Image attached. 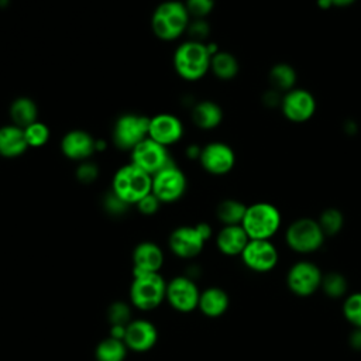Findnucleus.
<instances>
[{
  "mask_svg": "<svg viewBox=\"0 0 361 361\" xmlns=\"http://www.w3.org/2000/svg\"><path fill=\"white\" fill-rule=\"evenodd\" d=\"M127 350L128 348L123 340L107 337L97 344L94 354L97 361H124Z\"/></svg>",
  "mask_w": 361,
  "mask_h": 361,
  "instance_id": "nucleus-28",
  "label": "nucleus"
},
{
  "mask_svg": "<svg viewBox=\"0 0 361 361\" xmlns=\"http://www.w3.org/2000/svg\"><path fill=\"white\" fill-rule=\"evenodd\" d=\"M61 152L75 162L87 161L96 152V140L85 130H71L61 140Z\"/></svg>",
  "mask_w": 361,
  "mask_h": 361,
  "instance_id": "nucleus-17",
  "label": "nucleus"
},
{
  "mask_svg": "<svg viewBox=\"0 0 361 361\" xmlns=\"http://www.w3.org/2000/svg\"><path fill=\"white\" fill-rule=\"evenodd\" d=\"M186 32L189 35V39L204 42V39L207 38V35L210 32V28L204 18H193V21L189 23Z\"/></svg>",
  "mask_w": 361,
  "mask_h": 361,
  "instance_id": "nucleus-35",
  "label": "nucleus"
},
{
  "mask_svg": "<svg viewBox=\"0 0 361 361\" xmlns=\"http://www.w3.org/2000/svg\"><path fill=\"white\" fill-rule=\"evenodd\" d=\"M281 109L283 116L293 123H305L316 111L313 94L305 89H292L282 97Z\"/></svg>",
  "mask_w": 361,
  "mask_h": 361,
  "instance_id": "nucleus-15",
  "label": "nucleus"
},
{
  "mask_svg": "<svg viewBox=\"0 0 361 361\" xmlns=\"http://www.w3.org/2000/svg\"><path fill=\"white\" fill-rule=\"evenodd\" d=\"M158 340V331L155 326L144 319L131 320L126 326L124 343L127 348L135 353H144L151 350Z\"/></svg>",
  "mask_w": 361,
  "mask_h": 361,
  "instance_id": "nucleus-19",
  "label": "nucleus"
},
{
  "mask_svg": "<svg viewBox=\"0 0 361 361\" xmlns=\"http://www.w3.org/2000/svg\"><path fill=\"white\" fill-rule=\"evenodd\" d=\"M250 237L247 235L241 224L224 226L216 237L217 248L224 255H241Z\"/></svg>",
  "mask_w": 361,
  "mask_h": 361,
  "instance_id": "nucleus-21",
  "label": "nucleus"
},
{
  "mask_svg": "<svg viewBox=\"0 0 361 361\" xmlns=\"http://www.w3.org/2000/svg\"><path fill=\"white\" fill-rule=\"evenodd\" d=\"M149 117L135 113L121 114L111 131V140L114 145L123 151H131L141 141L148 138Z\"/></svg>",
  "mask_w": 361,
  "mask_h": 361,
  "instance_id": "nucleus-6",
  "label": "nucleus"
},
{
  "mask_svg": "<svg viewBox=\"0 0 361 361\" xmlns=\"http://www.w3.org/2000/svg\"><path fill=\"white\" fill-rule=\"evenodd\" d=\"M182 137H183V124L175 114L159 113L149 117L148 138L168 148L179 142Z\"/></svg>",
  "mask_w": 361,
  "mask_h": 361,
  "instance_id": "nucleus-13",
  "label": "nucleus"
},
{
  "mask_svg": "<svg viewBox=\"0 0 361 361\" xmlns=\"http://www.w3.org/2000/svg\"><path fill=\"white\" fill-rule=\"evenodd\" d=\"M317 6H319L320 8H324V10L333 7L331 3H330V0H317Z\"/></svg>",
  "mask_w": 361,
  "mask_h": 361,
  "instance_id": "nucleus-42",
  "label": "nucleus"
},
{
  "mask_svg": "<svg viewBox=\"0 0 361 361\" xmlns=\"http://www.w3.org/2000/svg\"><path fill=\"white\" fill-rule=\"evenodd\" d=\"M166 296V283L159 274L134 278L130 288L131 303L141 310H151L161 305Z\"/></svg>",
  "mask_w": 361,
  "mask_h": 361,
  "instance_id": "nucleus-7",
  "label": "nucleus"
},
{
  "mask_svg": "<svg viewBox=\"0 0 361 361\" xmlns=\"http://www.w3.org/2000/svg\"><path fill=\"white\" fill-rule=\"evenodd\" d=\"M185 152H186V157H188L189 159H199L200 152H202V147H199V145H196V144H190V145L186 147Z\"/></svg>",
  "mask_w": 361,
  "mask_h": 361,
  "instance_id": "nucleus-40",
  "label": "nucleus"
},
{
  "mask_svg": "<svg viewBox=\"0 0 361 361\" xmlns=\"http://www.w3.org/2000/svg\"><path fill=\"white\" fill-rule=\"evenodd\" d=\"M210 71L216 78L221 80H230L238 73V61L233 54L227 51H219L210 59Z\"/></svg>",
  "mask_w": 361,
  "mask_h": 361,
  "instance_id": "nucleus-25",
  "label": "nucleus"
},
{
  "mask_svg": "<svg viewBox=\"0 0 361 361\" xmlns=\"http://www.w3.org/2000/svg\"><path fill=\"white\" fill-rule=\"evenodd\" d=\"M131 164L142 169L148 175H155L169 164H172L168 148L155 142L151 138H145L137 147L130 151Z\"/></svg>",
  "mask_w": 361,
  "mask_h": 361,
  "instance_id": "nucleus-9",
  "label": "nucleus"
},
{
  "mask_svg": "<svg viewBox=\"0 0 361 361\" xmlns=\"http://www.w3.org/2000/svg\"><path fill=\"white\" fill-rule=\"evenodd\" d=\"M355 0H330L331 6H336V7H347V6H351Z\"/></svg>",
  "mask_w": 361,
  "mask_h": 361,
  "instance_id": "nucleus-41",
  "label": "nucleus"
},
{
  "mask_svg": "<svg viewBox=\"0 0 361 361\" xmlns=\"http://www.w3.org/2000/svg\"><path fill=\"white\" fill-rule=\"evenodd\" d=\"M133 274L134 278L159 274L164 265V252L159 245L151 241L140 243L133 252Z\"/></svg>",
  "mask_w": 361,
  "mask_h": 361,
  "instance_id": "nucleus-18",
  "label": "nucleus"
},
{
  "mask_svg": "<svg viewBox=\"0 0 361 361\" xmlns=\"http://www.w3.org/2000/svg\"><path fill=\"white\" fill-rule=\"evenodd\" d=\"M324 233L317 220L302 217L289 224L285 233L286 244L290 250L299 254H310L317 251L324 243Z\"/></svg>",
  "mask_w": 361,
  "mask_h": 361,
  "instance_id": "nucleus-5",
  "label": "nucleus"
},
{
  "mask_svg": "<svg viewBox=\"0 0 361 361\" xmlns=\"http://www.w3.org/2000/svg\"><path fill=\"white\" fill-rule=\"evenodd\" d=\"M223 120L221 107L212 100H202L192 109V121L200 130H213Z\"/></svg>",
  "mask_w": 361,
  "mask_h": 361,
  "instance_id": "nucleus-22",
  "label": "nucleus"
},
{
  "mask_svg": "<svg viewBox=\"0 0 361 361\" xmlns=\"http://www.w3.org/2000/svg\"><path fill=\"white\" fill-rule=\"evenodd\" d=\"M247 206L235 199H226L221 200L216 209L217 219L224 226H237L243 223Z\"/></svg>",
  "mask_w": 361,
  "mask_h": 361,
  "instance_id": "nucleus-27",
  "label": "nucleus"
},
{
  "mask_svg": "<svg viewBox=\"0 0 361 361\" xmlns=\"http://www.w3.org/2000/svg\"><path fill=\"white\" fill-rule=\"evenodd\" d=\"M268 79H269L272 89L278 90L279 93H282V92L288 93L289 90L295 89L296 71L290 65L281 62L271 68Z\"/></svg>",
  "mask_w": 361,
  "mask_h": 361,
  "instance_id": "nucleus-26",
  "label": "nucleus"
},
{
  "mask_svg": "<svg viewBox=\"0 0 361 361\" xmlns=\"http://www.w3.org/2000/svg\"><path fill=\"white\" fill-rule=\"evenodd\" d=\"M323 292L333 299H338L343 298L347 293L348 289V283L347 279L343 274L340 272H329L327 275H323L322 279V286Z\"/></svg>",
  "mask_w": 361,
  "mask_h": 361,
  "instance_id": "nucleus-31",
  "label": "nucleus"
},
{
  "mask_svg": "<svg viewBox=\"0 0 361 361\" xmlns=\"http://www.w3.org/2000/svg\"><path fill=\"white\" fill-rule=\"evenodd\" d=\"M212 55L206 42L186 39L173 52V68L179 78L188 82L200 80L210 71Z\"/></svg>",
  "mask_w": 361,
  "mask_h": 361,
  "instance_id": "nucleus-2",
  "label": "nucleus"
},
{
  "mask_svg": "<svg viewBox=\"0 0 361 361\" xmlns=\"http://www.w3.org/2000/svg\"><path fill=\"white\" fill-rule=\"evenodd\" d=\"M190 16L183 1L166 0L158 4L151 16V28L161 41H175L180 38L189 27Z\"/></svg>",
  "mask_w": 361,
  "mask_h": 361,
  "instance_id": "nucleus-1",
  "label": "nucleus"
},
{
  "mask_svg": "<svg viewBox=\"0 0 361 361\" xmlns=\"http://www.w3.org/2000/svg\"><path fill=\"white\" fill-rule=\"evenodd\" d=\"M197 307L207 317H219L228 307V296L220 288H207L200 292Z\"/></svg>",
  "mask_w": 361,
  "mask_h": 361,
  "instance_id": "nucleus-23",
  "label": "nucleus"
},
{
  "mask_svg": "<svg viewBox=\"0 0 361 361\" xmlns=\"http://www.w3.org/2000/svg\"><path fill=\"white\" fill-rule=\"evenodd\" d=\"M343 314L351 326L361 327V292H354L345 298Z\"/></svg>",
  "mask_w": 361,
  "mask_h": 361,
  "instance_id": "nucleus-32",
  "label": "nucleus"
},
{
  "mask_svg": "<svg viewBox=\"0 0 361 361\" xmlns=\"http://www.w3.org/2000/svg\"><path fill=\"white\" fill-rule=\"evenodd\" d=\"M8 114L13 124L25 128L27 126L38 120V107L32 99L21 96L13 100Z\"/></svg>",
  "mask_w": 361,
  "mask_h": 361,
  "instance_id": "nucleus-24",
  "label": "nucleus"
},
{
  "mask_svg": "<svg viewBox=\"0 0 361 361\" xmlns=\"http://www.w3.org/2000/svg\"><path fill=\"white\" fill-rule=\"evenodd\" d=\"M151 189L152 176L131 162L120 166L111 179V193L126 204H137Z\"/></svg>",
  "mask_w": 361,
  "mask_h": 361,
  "instance_id": "nucleus-3",
  "label": "nucleus"
},
{
  "mask_svg": "<svg viewBox=\"0 0 361 361\" xmlns=\"http://www.w3.org/2000/svg\"><path fill=\"white\" fill-rule=\"evenodd\" d=\"M97 175H99V169H97V166L93 162L83 161L76 168V178L82 183H90V182L96 180Z\"/></svg>",
  "mask_w": 361,
  "mask_h": 361,
  "instance_id": "nucleus-36",
  "label": "nucleus"
},
{
  "mask_svg": "<svg viewBox=\"0 0 361 361\" xmlns=\"http://www.w3.org/2000/svg\"><path fill=\"white\" fill-rule=\"evenodd\" d=\"M185 7L190 18H204L214 7V0H185Z\"/></svg>",
  "mask_w": 361,
  "mask_h": 361,
  "instance_id": "nucleus-33",
  "label": "nucleus"
},
{
  "mask_svg": "<svg viewBox=\"0 0 361 361\" xmlns=\"http://www.w3.org/2000/svg\"><path fill=\"white\" fill-rule=\"evenodd\" d=\"M323 274L320 268L310 261L293 264L286 275V285L292 293L300 298L313 295L322 286Z\"/></svg>",
  "mask_w": 361,
  "mask_h": 361,
  "instance_id": "nucleus-10",
  "label": "nucleus"
},
{
  "mask_svg": "<svg viewBox=\"0 0 361 361\" xmlns=\"http://www.w3.org/2000/svg\"><path fill=\"white\" fill-rule=\"evenodd\" d=\"M161 204L162 203L158 200V197L151 192L145 197H142L135 206H137L140 213H142L145 216H151V214H155L158 212Z\"/></svg>",
  "mask_w": 361,
  "mask_h": 361,
  "instance_id": "nucleus-37",
  "label": "nucleus"
},
{
  "mask_svg": "<svg viewBox=\"0 0 361 361\" xmlns=\"http://www.w3.org/2000/svg\"><path fill=\"white\" fill-rule=\"evenodd\" d=\"M241 259L254 272H268L278 262V250L269 240H250L241 252Z\"/></svg>",
  "mask_w": 361,
  "mask_h": 361,
  "instance_id": "nucleus-12",
  "label": "nucleus"
},
{
  "mask_svg": "<svg viewBox=\"0 0 361 361\" xmlns=\"http://www.w3.org/2000/svg\"><path fill=\"white\" fill-rule=\"evenodd\" d=\"M109 320L111 326L121 324L127 326L130 323V307L123 302H116L109 307Z\"/></svg>",
  "mask_w": 361,
  "mask_h": 361,
  "instance_id": "nucleus-34",
  "label": "nucleus"
},
{
  "mask_svg": "<svg viewBox=\"0 0 361 361\" xmlns=\"http://www.w3.org/2000/svg\"><path fill=\"white\" fill-rule=\"evenodd\" d=\"M282 97H283V96H281V93H279L278 90H275V89L271 87V89H268V90L264 93L262 102H264L265 106H268V107H276V106H281Z\"/></svg>",
  "mask_w": 361,
  "mask_h": 361,
  "instance_id": "nucleus-38",
  "label": "nucleus"
},
{
  "mask_svg": "<svg viewBox=\"0 0 361 361\" xmlns=\"http://www.w3.org/2000/svg\"><path fill=\"white\" fill-rule=\"evenodd\" d=\"M206 241L197 226H182L171 233L169 248L180 258H193L200 254Z\"/></svg>",
  "mask_w": 361,
  "mask_h": 361,
  "instance_id": "nucleus-16",
  "label": "nucleus"
},
{
  "mask_svg": "<svg viewBox=\"0 0 361 361\" xmlns=\"http://www.w3.org/2000/svg\"><path fill=\"white\" fill-rule=\"evenodd\" d=\"M188 188V179L180 168L173 162L152 175L151 192L161 203H173L179 200Z\"/></svg>",
  "mask_w": 361,
  "mask_h": 361,
  "instance_id": "nucleus-8",
  "label": "nucleus"
},
{
  "mask_svg": "<svg viewBox=\"0 0 361 361\" xmlns=\"http://www.w3.org/2000/svg\"><path fill=\"white\" fill-rule=\"evenodd\" d=\"M200 292L196 283L188 276H176L166 283L165 299L179 312H192L199 305Z\"/></svg>",
  "mask_w": 361,
  "mask_h": 361,
  "instance_id": "nucleus-14",
  "label": "nucleus"
},
{
  "mask_svg": "<svg viewBox=\"0 0 361 361\" xmlns=\"http://www.w3.org/2000/svg\"><path fill=\"white\" fill-rule=\"evenodd\" d=\"M23 130H24V135H25L28 148H41V147L47 145L51 138L49 127L39 120L31 123L30 126H27Z\"/></svg>",
  "mask_w": 361,
  "mask_h": 361,
  "instance_id": "nucleus-29",
  "label": "nucleus"
},
{
  "mask_svg": "<svg viewBox=\"0 0 361 361\" xmlns=\"http://www.w3.org/2000/svg\"><path fill=\"white\" fill-rule=\"evenodd\" d=\"M281 221V213L274 204L258 202L247 206L241 226L250 240H271L279 230Z\"/></svg>",
  "mask_w": 361,
  "mask_h": 361,
  "instance_id": "nucleus-4",
  "label": "nucleus"
},
{
  "mask_svg": "<svg viewBox=\"0 0 361 361\" xmlns=\"http://www.w3.org/2000/svg\"><path fill=\"white\" fill-rule=\"evenodd\" d=\"M317 223H319V226L323 230L326 237H333L343 228L344 217H343V213L338 209L329 207V209L322 212Z\"/></svg>",
  "mask_w": 361,
  "mask_h": 361,
  "instance_id": "nucleus-30",
  "label": "nucleus"
},
{
  "mask_svg": "<svg viewBox=\"0 0 361 361\" xmlns=\"http://www.w3.org/2000/svg\"><path fill=\"white\" fill-rule=\"evenodd\" d=\"M348 343L354 350L361 351V327H354V330L350 334Z\"/></svg>",
  "mask_w": 361,
  "mask_h": 361,
  "instance_id": "nucleus-39",
  "label": "nucleus"
},
{
  "mask_svg": "<svg viewBox=\"0 0 361 361\" xmlns=\"http://www.w3.org/2000/svg\"><path fill=\"white\" fill-rule=\"evenodd\" d=\"M199 162L207 173L221 176L234 168L235 154L230 145L214 141L202 147Z\"/></svg>",
  "mask_w": 361,
  "mask_h": 361,
  "instance_id": "nucleus-11",
  "label": "nucleus"
},
{
  "mask_svg": "<svg viewBox=\"0 0 361 361\" xmlns=\"http://www.w3.org/2000/svg\"><path fill=\"white\" fill-rule=\"evenodd\" d=\"M28 149L24 130L16 124L0 127V157L13 159L21 157Z\"/></svg>",
  "mask_w": 361,
  "mask_h": 361,
  "instance_id": "nucleus-20",
  "label": "nucleus"
}]
</instances>
